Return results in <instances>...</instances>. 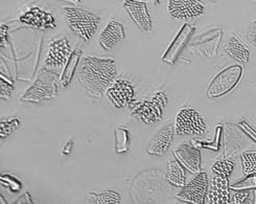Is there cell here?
<instances>
[{"label":"cell","mask_w":256,"mask_h":204,"mask_svg":"<svg viewBox=\"0 0 256 204\" xmlns=\"http://www.w3.org/2000/svg\"><path fill=\"white\" fill-rule=\"evenodd\" d=\"M63 16L74 34L84 41H89L98 32L100 18L88 10L65 6Z\"/></svg>","instance_id":"cell-2"},{"label":"cell","mask_w":256,"mask_h":204,"mask_svg":"<svg viewBox=\"0 0 256 204\" xmlns=\"http://www.w3.org/2000/svg\"><path fill=\"white\" fill-rule=\"evenodd\" d=\"M251 195V190H234V195L231 196L232 204H244Z\"/></svg>","instance_id":"cell-25"},{"label":"cell","mask_w":256,"mask_h":204,"mask_svg":"<svg viewBox=\"0 0 256 204\" xmlns=\"http://www.w3.org/2000/svg\"><path fill=\"white\" fill-rule=\"evenodd\" d=\"M20 124V122L18 118H13L8 120H2V124H0V134H2V138H4L8 135H10L14 130L18 129Z\"/></svg>","instance_id":"cell-23"},{"label":"cell","mask_w":256,"mask_h":204,"mask_svg":"<svg viewBox=\"0 0 256 204\" xmlns=\"http://www.w3.org/2000/svg\"><path fill=\"white\" fill-rule=\"evenodd\" d=\"M168 14L176 20L190 21L205 13L204 0H168Z\"/></svg>","instance_id":"cell-7"},{"label":"cell","mask_w":256,"mask_h":204,"mask_svg":"<svg viewBox=\"0 0 256 204\" xmlns=\"http://www.w3.org/2000/svg\"><path fill=\"white\" fill-rule=\"evenodd\" d=\"M124 8L139 30L144 32H152L153 22L146 2L142 0H126Z\"/></svg>","instance_id":"cell-10"},{"label":"cell","mask_w":256,"mask_h":204,"mask_svg":"<svg viewBox=\"0 0 256 204\" xmlns=\"http://www.w3.org/2000/svg\"><path fill=\"white\" fill-rule=\"evenodd\" d=\"M124 38L126 32L124 26L118 20L112 19L102 30L98 41L100 45L104 50H109L118 46Z\"/></svg>","instance_id":"cell-14"},{"label":"cell","mask_w":256,"mask_h":204,"mask_svg":"<svg viewBox=\"0 0 256 204\" xmlns=\"http://www.w3.org/2000/svg\"><path fill=\"white\" fill-rule=\"evenodd\" d=\"M80 50H74V52H72L70 56H69V59L67 61V65H66V70H64V74L62 76L61 84L63 87H66L68 85V83L70 82L74 74L76 66L80 59Z\"/></svg>","instance_id":"cell-21"},{"label":"cell","mask_w":256,"mask_h":204,"mask_svg":"<svg viewBox=\"0 0 256 204\" xmlns=\"http://www.w3.org/2000/svg\"><path fill=\"white\" fill-rule=\"evenodd\" d=\"M131 142V133L130 131L120 127L118 129L115 130V146H116V153H126L129 150Z\"/></svg>","instance_id":"cell-19"},{"label":"cell","mask_w":256,"mask_h":204,"mask_svg":"<svg viewBox=\"0 0 256 204\" xmlns=\"http://www.w3.org/2000/svg\"><path fill=\"white\" fill-rule=\"evenodd\" d=\"M176 160L190 173L199 174L201 172L200 151L188 144H182L174 151Z\"/></svg>","instance_id":"cell-13"},{"label":"cell","mask_w":256,"mask_h":204,"mask_svg":"<svg viewBox=\"0 0 256 204\" xmlns=\"http://www.w3.org/2000/svg\"><path fill=\"white\" fill-rule=\"evenodd\" d=\"M242 172L246 176L256 175V152H245L242 154Z\"/></svg>","instance_id":"cell-22"},{"label":"cell","mask_w":256,"mask_h":204,"mask_svg":"<svg viewBox=\"0 0 256 204\" xmlns=\"http://www.w3.org/2000/svg\"><path fill=\"white\" fill-rule=\"evenodd\" d=\"M58 74L54 72L43 68L37 80L22 96V102L40 103L43 100H50L58 94Z\"/></svg>","instance_id":"cell-3"},{"label":"cell","mask_w":256,"mask_h":204,"mask_svg":"<svg viewBox=\"0 0 256 204\" xmlns=\"http://www.w3.org/2000/svg\"><path fill=\"white\" fill-rule=\"evenodd\" d=\"M174 130L179 136L202 135L206 132V122L199 111L194 108H182L174 120Z\"/></svg>","instance_id":"cell-5"},{"label":"cell","mask_w":256,"mask_h":204,"mask_svg":"<svg viewBox=\"0 0 256 204\" xmlns=\"http://www.w3.org/2000/svg\"><path fill=\"white\" fill-rule=\"evenodd\" d=\"M2 177H4L6 179H8V186L12 188L13 192H19L21 188V182L20 181L15 178V177H10V175H8V177H6L4 174Z\"/></svg>","instance_id":"cell-28"},{"label":"cell","mask_w":256,"mask_h":204,"mask_svg":"<svg viewBox=\"0 0 256 204\" xmlns=\"http://www.w3.org/2000/svg\"><path fill=\"white\" fill-rule=\"evenodd\" d=\"M166 179L170 184L174 186L183 188L186 179L185 174V168L177 160H170L168 164V172H166Z\"/></svg>","instance_id":"cell-17"},{"label":"cell","mask_w":256,"mask_h":204,"mask_svg":"<svg viewBox=\"0 0 256 204\" xmlns=\"http://www.w3.org/2000/svg\"><path fill=\"white\" fill-rule=\"evenodd\" d=\"M10 204H34L32 203V196L28 192H24V194L21 195L16 201H14L13 203Z\"/></svg>","instance_id":"cell-29"},{"label":"cell","mask_w":256,"mask_h":204,"mask_svg":"<svg viewBox=\"0 0 256 204\" xmlns=\"http://www.w3.org/2000/svg\"><path fill=\"white\" fill-rule=\"evenodd\" d=\"M253 203L256 204V190L254 192V200H253Z\"/></svg>","instance_id":"cell-31"},{"label":"cell","mask_w":256,"mask_h":204,"mask_svg":"<svg viewBox=\"0 0 256 204\" xmlns=\"http://www.w3.org/2000/svg\"><path fill=\"white\" fill-rule=\"evenodd\" d=\"M13 85L8 83V81H6L4 78L2 76V98H8L10 96L12 92H13Z\"/></svg>","instance_id":"cell-26"},{"label":"cell","mask_w":256,"mask_h":204,"mask_svg":"<svg viewBox=\"0 0 256 204\" xmlns=\"http://www.w3.org/2000/svg\"><path fill=\"white\" fill-rule=\"evenodd\" d=\"M209 179L206 173L200 172L190 181L185 184L177 192L176 198L184 203L188 204H205L208 197Z\"/></svg>","instance_id":"cell-6"},{"label":"cell","mask_w":256,"mask_h":204,"mask_svg":"<svg viewBox=\"0 0 256 204\" xmlns=\"http://www.w3.org/2000/svg\"><path fill=\"white\" fill-rule=\"evenodd\" d=\"M244 204H254V203H253V201H251V200L249 199V200H247Z\"/></svg>","instance_id":"cell-30"},{"label":"cell","mask_w":256,"mask_h":204,"mask_svg":"<svg viewBox=\"0 0 256 204\" xmlns=\"http://www.w3.org/2000/svg\"><path fill=\"white\" fill-rule=\"evenodd\" d=\"M70 54V42L64 37L56 38L50 44L48 56L45 59V65L50 67H60L68 61Z\"/></svg>","instance_id":"cell-12"},{"label":"cell","mask_w":256,"mask_h":204,"mask_svg":"<svg viewBox=\"0 0 256 204\" xmlns=\"http://www.w3.org/2000/svg\"><path fill=\"white\" fill-rule=\"evenodd\" d=\"M107 98L116 108L130 106L134 102L135 89L132 83L122 78H116L115 82L108 88Z\"/></svg>","instance_id":"cell-8"},{"label":"cell","mask_w":256,"mask_h":204,"mask_svg":"<svg viewBox=\"0 0 256 204\" xmlns=\"http://www.w3.org/2000/svg\"><path fill=\"white\" fill-rule=\"evenodd\" d=\"M234 162L230 160V158H224V160H220L212 164V171L216 176L223 177V178H229L232 172H234Z\"/></svg>","instance_id":"cell-20"},{"label":"cell","mask_w":256,"mask_h":204,"mask_svg":"<svg viewBox=\"0 0 256 204\" xmlns=\"http://www.w3.org/2000/svg\"><path fill=\"white\" fill-rule=\"evenodd\" d=\"M209 204H212V203H210V202H209Z\"/></svg>","instance_id":"cell-32"},{"label":"cell","mask_w":256,"mask_h":204,"mask_svg":"<svg viewBox=\"0 0 256 204\" xmlns=\"http://www.w3.org/2000/svg\"><path fill=\"white\" fill-rule=\"evenodd\" d=\"M256 188V175H249L247 178L242 181V182H238V184L231 186L230 190H253Z\"/></svg>","instance_id":"cell-24"},{"label":"cell","mask_w":256,"mask_h":204,"mask_svg":"<svg viewBox=\"0 0 256 204\" xmlns=\"http://www.w3.org/2000/svg\"><path fill=\"white\" fill-rule=\"evenodd\" d=\"M19 21L23 24L38 30L56 28V20L52 14L37 6L28 8L19 16Z\"/></svg>","instance_id":"cell-9"},{"label":"cell","mask_w":256,"mask_h":204,"mask_svg":"<svg viewBox=\"0 0 256 204\" xmlns=\"http://www.w3.org/2000/svg\"><path fill=\"white\" fill-rule=\"evenodd\" d=\"M116 62L110 58L84 56L80 60L78 76V81L89 94L102 96L118 78Z\"/></svg>","instance_id":"cell-1"},{"label":"cell","mask_w":256,"mask_h":204,"mask_svg":"<svg viewBox=\"0 0 256 204\" xmlns=\"http://www.w3.org/2000/svg\"><path fill=\"white\" fill-rule=\"evenodd\" d=\"M168 103L166 94L162 92H156L152 98L140 102H133L129 106L132 116L144 124H153L161 120Z\"/></svg>","instance_id":"cell-4"},{"label":"cell","mask_w":256,"mask_h":204,"mask_svg":"<svg viewBox=\"0 0 256 204\" xmlns=\"http://www.w3.org/2000/svg\"><path fill=\"white\" fill-rule=\"evenodd\" d=\"M120 194L114 190H104L88 194L85 204H120Z\"/></svg>","instance_id":"cell-18"},{"label":"cell","mask_w":256,"mask_h":204,"mask_svg":"<svg viewBox=\"0 0 256 204\" xmlns=\"http://www.w3.org/2000/svg\"><path fill=\"white\" fill-rule=\"evenodd\" d=\"M225 52L232 59L240 63H248L250 60V52L234 34H231L225 43Z\"/></svg>","instance_id":"cell-16"},{"label":"cell","mask_w":256,"mask_h":204,"mask_svg":"<svg viewBox=\"0 0 256 204\" xmlns=\"http://www.w3.org/2000/svg\"><path fill=\"white\" fill-rule=\"evenodd\" d=\"M174 124L168 122L164 124L150 140L146 146V154L162 156L164 155L174 142Z\"/></svg>","instance_id":"cell-11"},{"label":"cell","mask_w":256,"mask_h":204,"mask_svg":"<svg viewBox=\"0 0 256 204\" xmlns=\"http://www.w3.org/2000/svg\"><path fill=\"white\" fill-rule=\"evenodd\" d=\"M246 36L248 41L256 48V20H254L249 26L246 32Z\"/></svg>","instance_id":"cell-27"},{"label":"cell","mask_w":256,"mask_h":204,"mask_svg":"<svg viewBox=\"0 0 256 204\" xmlns=\"http://www.w3.org/2000/svg\"><path fill=\"white\" fill-rule=\"evenodd\" d=\"M208 199L212 204H230V186L228 178L212 176L209 180Z\"/></svg>","instance_id":"cell-15"}]
</instances>
